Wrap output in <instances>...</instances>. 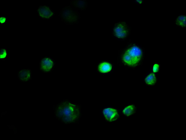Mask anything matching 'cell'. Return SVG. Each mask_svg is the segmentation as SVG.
Segmentation results:
<instances>
[{
  "mask_svg": "<svg viewBox=\"0 0 186 140\" xmlns=\"http://www.w3.org/2000/svg\"><path fill=\"white\" fill-rule=\"evenodd\" d=\"M145 49L130 41L118 52V62L126 69H135L142 65L144 61Z\"/></svg>",
  "mask_w": 186,
  "mask_h": 140,
  "instance_id": "1",
  "label": "cell"
},
{
  "mask_svg": "<svg viewBox=\"0 0 186 140\" xmlns=\"http://www.w3.org/2000/svg\"><path fill=\"white\" fill-rule=\"evenodd\" d=\"M81 105L64 99L55 107V115L59 121L65 124L77 122L81 115Z\"/></svg>",
  "mask_w": 186,
  "mask_h": 140,
  "instance_id": "2",
  "label": "cell"
},
{
  "mask_svg": "<svg viewBox=\"0 0 186 140\" xmlns=\"http://www.w3.org/2000/svg\"><path fill=\"white\" fill-rule=\"evenodd\" d=\"M62 21L68 25L78 23L80 19V14L78 10L71 6H66L60 11L58 15Z\"/></svg>",
  "mask_w": 186,
  "mask_h": 140,
  "instance_id": "3",
  "label": "cell"
},
{
  "mask_svg": "<svg viewBox=\"0 0 186 140\" xmlns=\"http://www.w3.org/2000/svg\"><path fill=\"white\" fill-rule=\"evenodd\" d=\"M113 34L116 38L122 40H126L130 34L131 30L128 24L120 21L114 25L112 28Z\"/></svg>",
  "mask_w": 186,
  "mask_h": 140,
  "instance_id": "4",
  "label": "cell"
},
{
  "mask_svg": "<svg viewBox=\"0 0 186 140\" xmlns=\"http://www.w3.org/2000/svg\"><path fill=\"white\" fill-rule=\"evenodd\" d=\"M39 70L43 73H51L54 70L55 64L54 60L48 56L41 58L39 62Z\"/></svg>",
  "mask_w": 186,
  "mask_h": 140,
  "instance_id": "5",
  "label": "cell"
},
{
  "mask_svg": "<svg viewBox=\"0 0 186 140\" xmlns=\"http://www.w3.org/2000/svg\"><path fill=\"white\" fill-rule=\"evenodd\" d=\"M102 113L105 120L109 123L117 121L121 115L118 108L111 107L104 108L102 110Z\"/></svg>",
  "mask_w": 186,
  "mask_h": 140,
  "instance_id": "6",
  "label": "cell"
},
{
  "mask_svg": "<svg viewBox=\"0 0 186 140\" xmlns=\"http://www.w3.org/2000/svg\"><path fill=\"white\" fill-rule=\"evenodd\" d=\"M39 17L45 20H48L54 15V11L50 7L45 5H40L37 9Z\"/></svg>",
  "mask_w": 186,
  "mask_h": 140,
  "instance_id": "7",
  "label": "cell"
},
{
  "mask_svg": "<svg viewBox=\"0 0 186 140\" xmlns=\"http://www.w3.org/2000/svg\"><path fill=\"white\" fill-rule=\"evenodd\" d=\"M113 66L109 62L103 61L100 62L97 65L96 72L101 75H106L111 72Z\"/></svg>",
  "mask_w": 186,
  "mask_h": 140,
  "instance_id": "8",
  "label": "cell"
},
{
  "mask_svg": "<svg viewBox=\"0 0 186 140\" xmlns=\"http://www.w3.org/2000/svg\"><path fill=\"white\" fill-rule=\"evenodd\" d=\"M18 78L22 82H27L32 79V71L31 69H21L17 73Z\"/></svg>",
  "mask_w": 186,
  "mask_h": 140,
  "instance_id": "9",
  "label": "cell"
},
{
  "mask_svg": "<svg viewBox=\"0 0 186 140\" xmlns=\"http://www.w3.org/2000/svg\"><path fill=\"white\" fill-rule=\"evenodd\" d=\"M137 107L133 104L125 106L122 109V115L127 118L133 116L136 112Z\"/></svg>",
  "mask_w": 186,
  "mask_h": 140,
  "instance_id": "10",
  "label": "cell"
},
{
  "mask_svg": "<svg viewBox=\"0 0 186 140\" xmlns=\"http://www.w3.org/2000/svg\"><path fill=\"white\" fill-rule=\"evenodd\" d=\"M145 84L148 86H153L157 84L158 79L157 74L153 72L149 73L145 78Z\"/></svg>",
  "mask_w": 186,
  "mask_h": 140,
  "instance_id": "11",
  "label": "cell"
},
{
  "mask_svg": "<svg viewBox=\"0 0 186 140\" xmlns=\"http://www.w3.org/2000/svg\"><path fill=\"white\" fill-rule=\"evenodd\" d=\"M186 15L180 14L178 15L175 20V25L177 27L184 28L186 27Z\"/></svg>",
  "mask_w": 186,
  "mask_h": 140,
  "instance_id": "12",
  "label": "cell"
},
{
  "mask_svg": "<svg viewBox=\"0 0 186 140\" xmlns=\"http://www.w3.org/2000/svg\"><path fill=\"white\" fill-rule=\"evenodd\" d=\"M71 2V6L76 10H83L87 6V3L84 1H72Z\"/></svg>",
  "mask_w": 186,
  "mask_h": 140,
  "instance_id": "13",
  "label": "cell"
},
{
  "mask_svg": "<svg viewBox=\"0 0 186 140\" xmlns=\"http://www.w3.org/2000/svg\"><path fill=\"white\" fill-rule=\"evenodd\" d=\"M9 56L7 50L6 48H1L0 49V60L5 61L7 60Z\"/></svg>",
  "mask_w": 186,
  "mask_h": 140,
  "instance_id": "14",
  "label": "cell"
},
{
  "mask_svg": "<svg viewBox=\"0 0 186 140\" xmlns=\"http://www.w3.org/2000/svg\"><path fill=\"white\" fill-rule=\"evenodd\" d=\"M160 65L157 62H155L152 66V70L153 72L157 74L159 72Z\"/></svg>",
  "mask_w": 186,
  "mask_h": 140,
  "instance_id": "15",
  "label": "cell"
},
{
  "mask_svg": "<svg viewBox=\"0 0 186 140\" xmlns=\"http://www.w3.org/2000/svg\"><path fill=\"white\" fill-rule=\"evenodd\" d=\"M7 17H6L1 16L0 17V25H5L7 21Z\"/></svg>",
  "mask_w": 186,
  "mask_h": 140,
  "instance_id": "16",
  "label": "cell"
},
{
  "mask_svg": "<svg viewBox=\"0 0 186 140\" xmlns=\"http://www.w3.org/2000/svg\"><path fill=\"white\" fill-rule=\"evenodd\" d=\"M137 1V2H138V3H139L140 4H141L142 3V1Z\"/></svg>",
  "mask_w": 186,
  "mask_h": 140,
  "instance_id": "17",
  "label": "cell"
}]
</instances>
